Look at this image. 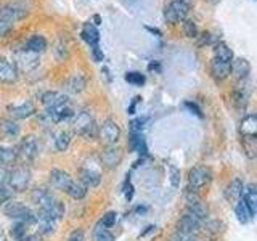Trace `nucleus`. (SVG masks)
<instances>
[{
    "label": "nucleus",
    "mask_w": 257,
    "mask_h": 241,
    "mask_svg": "<svg viewBox=\"0 0 257 241\" xmlns=\"http://www.w3.org/2000/svg\"><path fill=\"white\" fill-rule=\"evenodd\" d=\"M13 64L16 66L18 71H32L39 66V55L37 53H32L21 48V50H16L13 55Z\"/></svg>",
    "instance_id": "nucleus-8"
},
{
    "label": "nucleus",
    "mask_w": 257,
    "mask_h": 241,
    "mask_svg": "<svg viewBox=\"0 0 257 241\" xmlns=\"http://www.w3.org/2000/svg\"><path fill=\"white\" fill-rule=\"evenodd\" d=\"M28 13L29 12L26 7L21 4H16V2H8V4L0 5V18L10 21L12 24L23 20V18H26Z\"/></svg>",
    "instance_id": "nucleus-11"
},
{
    "label": "nucleus",
    "mask_w": 257,
    "mask_h": 241,
    "mask_svg": "<svg viewBox=\"0 0 257 241\" xmlns=\"http://www.w3.org/2000/svg\"><path fill=\"white\" fill-rule=\"evenodd\" d=\"M187 2H188V0H187Z\"/></svg>",
    "instance_id": "nucleus-57"
},
{
    "label": "nucleus",
    "mask_w": 257,
    "mask_h": 241,
    "mask_svg": "<svg viewBox=\"0 0 257 241\" xmlns=\"http://www.w3.org/2000/svg\"><path fill=\"white\" fill-rule=\"evenodd\" d=\"M145 123H147V117H137V119L131 120V124H128L131 132H142L145 127Z\"/></svg>",
    "instance_id": "nucleus-44"
},
{
    "label": "nucleus",
    "mask_w": 257,
    "mask_h": 241,
    "mask_svg": "<svg viewBox=\"0 0 257 241\" xmlns=\"http://www.w3.org/2000/svg\"><path fill=\"white\" fill-rule=\"evenodd\" d=\"M0 134L5 139H16L20 135V126L13 119H0Z\"/></svg>",
    "instance_id": "nucleus-30"
},
{
    "label": "nucleus",
    "mask_w": 257,
    "mask_h": 241,
    "mask_svg": "<svg viewBox=\"0 0 257 241\" xmlns=\"http://www.w3.org/2000/svg\"><path fill=\"white\" fill-rule=\"evenodd\" d=\"M124 79L127 80L128 84L137 85V87L143 85V84H145V80H147V77H145V74H142V72H139V71H128V72H125Z\"/></svg>",
    "instance_id": "nucleus-39"
},
{
    "label": "nucleus",
    "mask_w": 257,
    "mask_h": 241,
    "mask_svg": "<svg viewBox=\"0 0 257 241\" xmlns=\"http://www.w3.org/2000/svg\"><path fill=\"white\" fill-rule=\"evenodd\" d=\"M201 230H203V222L196 219L195 215H191L190 212H185L180 217V220L177 222V233L187 238L198 235Z\"/></svg>",
    "instance_id": "nucleus-7"
},
{
    "label": "nucleus",
    "mask_w": 257,
    "mask_h": 241,
    "mask_svg": "<svg viewBox=\"0 0 257 241\" xmlns=\"http://www.w3.org/2000/svg\"><path fill=\"white\" fill-rule=\"evenodd\" d=\"M92 56H93V60H95L96 63L103 61L104 55H103V50H101V48H100V45H96V47H92Z\"/></svg>",
    "instance_id": "nucleus-49"
},
{
    "label": "nucleus",
    "mask_w": 257,
    "mask_h": 241,
    "mask_svg": "<svg viewBox=\"0 0 257 241\" xmlns=\"http://www.w3.org/2000/svg\"><path fill=\"white\" fill-rule=\"evenodd\" d=\"M66 193L71 198H74V199H84L85 195H87V187L80 183V182L72 180V183L69 185V188H68Z\"/></svg>",
    "instance_id": "nucleus-35"
},
{
    "label": "nucleus",
    "mask_w": 257,
    "mask_h": 241,
    "mask_svg": "<svg viewBox=\"0 0 257 241\" xmlns=\"http://www.w3.org/2000/svg\"><path fill=\"white\" fill-rule=\"evenodd\" d=\"M98 139L106 145V147H109V145H116L117 140L120 139V127L112 119H106L98 127Z\"/></svg>",
    "instance_id": "nucleus-9"
},
{
    "label": "nucleus",
    "mask_w": 257,
    "mask_h": 241,
    "mask_svg": "<svg viewBox=\"0 0 257 241\" xmlns=\"http://www.w3.org/2000/svg\"><path fill=\"white\" fill-rule=\"evenodd\" d=\"M47 39L44 36H40V34H34V36H31L28 40H26V44H24V50H28V52H32V53H42L47 50Z\"/></svg>",
    "instance_id": "nucleus-27"
},
{
    "label": "nucleus",
    "mask_w": 257,
    "mask_h": 241,
    "mask_svg": "<svg viewBox=\"0 0 257 241\" xmlns=\"http://www.w3.org/2000/svg\"><path fill=\"white\" fill-rule=\"evenodd\" d=\"M69 143H71V132L66 131V129H60L55 134V148L58 151H66L69 148Z\"/></svg>",
    "instance_id": "nucleus-32"
},
{
    "label": "nucleus",
    "mask_w": 257,
    "mask_h": 241,
    "mask_svg": "<svg viewBox=\"0 0 257 241\" xmlns=\"http://www.w3.org/2000/svg\"><path fill=\"white\" fill-rule=\"evenodd\" d=\"M101 76H104V77H106V80H108V82H111V79H112V76H111V71L106 68V66H103L101 68Z\"/></svg>",
    "instance_id": "nucleus-53"
},
{
    "label": "nucleus",
    "mask_w": 257,
    "mask_h": 241,
    "mask_svg": "<svg viewBox=\"0 0 257 241\" xmlns=\"http://www.w3.org/2000/svg\"><path fill=\"white\" fill-rule=\"evenodd\" d=\"M18 159V153L12 147H0V163L4 164H13Z\"/></svg>",
    "instance_id": "nucleus-36"
},
{
    "label": "nucleus",
    "mask_w": 257,
    "mask_h": 241,
    "mask_svg": "<svg viewBox=\"0 0 257 241\" xmlns=\"http://www.w3.org/2000/svg\"><path fill=\"white\" fill-rule=\"evenodd\" d=\"M246 80L243 82H238V85L235 87V90L231 93V101L233 106H235L239 112H243L247 106V100H249V90L247 87L244 85Z\"/></svg>",
    "instance_id": "nucleus-15"
},
{
    "label": "nucleus",
    "mask_w": 257,
    "mask_h": 241,
    "mask_svg": "<svg viewBox=\"0 0 257 241\" xmlns=\"http://www.w3.org/2000/svg\"><path fill=\"white\" fill-rule=\"evenodd\" d=\"M185 108H188L193 114H196L198 117H203V111H201V108L198 106L196 103H193V101H185Z\"/></svg>",
    "instance_id": "nucleus-48"
},
{
    "label": "nucleus",
    "mask_w": 257,
    "mask_h": 241,
    "mask_svg": "<svg viewBox=\"0 0 257 241\" xmlns=\"http://www.w3.org/2000/svg\"><path fill=\"white\" fill-rule=\"evenodd\" d=\"M241 199L246 203L249 212H251V215L254 217V214L257 211V187L254 183H249L243 188V196H241Z\"/></svg>",
    "instance_id": "nucleus-25"
},
{
    "label": "nucleus",
    "mask_w": 257,
    "mask_h": 241,
    "mask_svg": "<svg viewBox=\"0 0 257 241\" xmlns=\"http://www.w3.org/2000/svg\"><path fill=\"white\" fill-rule=\"evenodd\" d=\"M214 58L231 63L233 58H235V55H233L231 48L227 44H225V42H219V44H215V47H214Z\"/></svg>",
    "instance_id": "nucleus-31"
},
{
    "label": "nucleus",
    "mask_w": 257,
    "mask_h": 241,
    "mask_svg": "<svg viewBox=\"0 0 257 241\" xmlns=\"http://www.w3.org/2000/svg\"><path fill=\"white\" fill-rule=\"evenodd\" d=\"M140 96H135V98L132 100V103H131V106H128L127 108V112H128V114H134V112H135V108H137V104H139L140 103Z\"/></svg>",
    "instance_id": "nucleus-51"
},
{
    "label": "nucleus",
    "mask_w": 257,
    "mask_h": 241,
    "mask_svg": "<svg viewBox=\"0 0 257 241\" xmlns=\"http://www.w3.org/2000/svg\"><path fill=\"white\" fill-rule=\"evenodd\" d=\"M21 241H42V236H40L39 233L37 235H26Z\"/></svg>",
    "instance_id": "nucleus-52"
},
{
    "label": "nucleus",
    "mask_w": 257,
    "mask_h": 241,
    "mask_svg": "<svg viewBox=\"0 0 257 241\" xmlns=\"http://www.w3.org/2000/svg\"><path fill=\"white\" fill-rule=\"evenodd\" d=\"M243 150L249 159L257 156V139H243Z\"/></svg>",
    "instance_id": "nucleus-38"
},
{
    "label": "nucleus",
    "mask_w": 257,
    "mask_h": 241,
    "mask_svg": "<svg viewBox=\"0 0 257 241\" xmlns=\"http://www.w3.org/2000/svg\"><path fill=\"white\" fill-rule=\"evenodd\" d=\"M212 182V171L207 166H196L188 172V191L198 193Z\"/></svg>",
    "instance_id": "nucleus-4"
},
{
    "label": "nucleus",
    "mask_w": 257,
    "mask_h": 241,
    "mask_svg": "<svg viewBox=\"0 0 257 241\" xmlns=\"http://www.w3.org/2000/svg\"><path fill=\"white\" fill-rule=\"evenodd\" d=\"M79 182L85 185L87 188H95V187H98L101 182V174L100 171H96V169L90 166H84V167H80V171H79Z\"/></svg>",
    "instance_id": "nucleus-14"
},
{
    "label": "nucleus",
    "mask_w": 257,
    "mask_h": 241,
    "mask_svg": "<svg viewBox=\"0 0 257 241\" xmlns=\"http://www.w3.org/2000/svg\"><path fill=\"white\" fill-rule=\"evenodd\" d=\"M148 69L150 71H161V64H159V61H151L150 63V66H148Z\"/></svg>",
    "instance_id": "nucleus-54"
},
{
    "label": "nucleus",
    "mask_w": 257,
    "mask_h": 241,
    "mask_svg": "<svg viewBox=\"0 0 257 241\" xmlns=\"http://www.w3.org/2000/svg\"><path fill=\"white\" fill-rule=\"evenodd\" d=\"M13 196V191L10 190V187H7V185H0V206H4L5 203L12 199Z\"/></svg>",
    "instance_id": "nucleus-43"
},
{
    "label": "nucleus",
    "mask_w": 257,
    "mask_h": 241,
    "mask_svg": "<svg viewBox=\"0 0 257 241\" xmlns=\"http://www.w3.org/2000/svg\"><path fill=\"white\" fill-rule=\"evenodd\" d=\"M18 80V69L4 56H0V82L4 84H13Z\"/></svg>",
    "instance_id": "nucleus-16"
},
{
    "label": "nucleus",
    "mask_w": 257,
    "mask_h": 241,
    "mask_svg": "<svg viewBox=\"0 0 257 241\" xmlns=\"http://www.w3.org/2000/svg\"><path fill=\"white\" fill-rule=\"evenodd\" d=\"M211 74H212V77L217 80V82H222V80H225L231 74V63L212 58V61H211Z\"/></svg>",
    "instance_id": "nucleus-20"
},
{
    "label": "nucleus",
    "mask_w": 257,
    "mask_h": 241,
    "mask_svg": "<svg viewBox=\"0 0 257 241\" xmlns=\"http://www.w3.org/2000/svg\"><path fill=\"white\" fill-rule=\"evenodd\" d=\"M12 236L15 238V239H18V241H21L24 236H26V233H28V223H24V222H18L16 225H13L12 227Z\"/></svg>",
    "instance_id": "nucleus-41"
},
{
    "label": "nucleus",
    "mask_w": 257,
    "mask_h": 241,
    "mask_svg": "<svg viewBox=\"0 0 257 241\" xmlns=\"http://www.w3.org/2000/svg\"><path fill=\"white\" fill-rule=\"evenodd\" d=\"M8 111L15 119H26L31 117L36 112V106L32 101H23L21 104H13V106H8Z\"/></svg>",
    "instance_id": "nucleus-23"
},
{
    "label": "nucleus",
    "mask_w": 257,
    "mask_h": 241,
    "mask_svg": "<svg viewBox=\"0 0 257 241\" xmlns=\"http://www.w3.org/2000/svg\"><path fill=\"white\" fill-rule=\"evenodd\" d=\"M235 214H236V219L239 220V223H247L252 219V215H251V212H249V209H247V206L243 199H239L235 204Z\"/></svg>",
    "instance_id": "nucleus-34"
},
{
    "label": "nucleus",
    "mask_w": 257,
    "mask_h": 241,
    "mask_svg": "<svg viewBox=\"0 0 257 241\" xmlns=\"http://www.w3.org/2000/svg\"><path fill=\"white\" fill-rule=\"evenodd\" d=\"M231 74L235 76L238 82H243V80L249 79L251 74V64L246 58H233L231 61Z\"/></svg>",
    "instance_id": "nucleus-17"
},
{
    "label": "nucleus",
    "mask_w": 257,
    "mask_h": 241,
    "mask_svg": "<svg viewBox=\"0 0 257 241\" xmlns=\"http://www.w3.org/2000/svg\"><path fill=\"white\" fill-rule=\"evenodd\" d=\"M4 214L10 219H15L16 222H24V223H36L37 212L32 211L31 207L24 206L20 201L10 199L8 203L4 204Z\"/></svg>",
    "instance_id": "nucleus-3"
},
{
    "label": "nucleus",
    "mask_w": 257,
    "mask_h": 241,
    "mask_svg": "<svg viewBox=\"0 0 257 241\" xmlns=\"http://www.w3.org/2000/svg\"><path fill=\"white\" fill-rule=\"evenodd\" d=\"M31 183V171L26 166H16L15 169L10 171L8 175V187L15 193H21L24 191Z\"/></svg>",
    "instance_id": "nucleus-5"
},
{
    "label": "nucleus",
    "mask_w": 257,
    "mask_h": 241,
    "mask_svg": "<svg viewBox=\"0 0 257 241\" xmlns=\"http://www.w3.org/2000/svg\"><path fill=\"white\" fill-rule=\"evenodd\" d=\"M187 212H190L191 215H195L196 219H199L201 222H204L207 219V214H209L206 204L201 203V199L187 201Z\"/></svg>",
    "instance_id": "nucleus-29"
},
{
    "label": "nucleus",
    "mask_w": 257,
    "mask_h": 241,
    "mask_svg": "<svg viewBox=\"0 0 257 241\" xmlns=\"http://www.w3.org/2000/svg\"><path fill=\"white\" fill-rule=\"evenodd\" d=\"M36 225H37V231L40 236L44 235H52V233L56 231V225H58V220L52 219V217H48L42 212H37V217H36Z\"/></svg>",
    "instance_id": "nucleus-21"
},
{
    "label": "nucleus",
    "mask_w": 257,
    "mask_h": 241,
    "mask_svg": "<svg viewBox=\"0 0 257 241\" xmlns=\"http://www.w3.org/2000/svg\"><path fill=\"white\" fill-rule=\"evenodd\" d=\"M243 188H244L243 182H241L239 179H233L223 190L225 199H227L230 204H236L241 199V196H243Z\"/></svg>",
    "instance_id": "nucleus-18"
},
{
    "label": "nucleus",
    "mask_w": 257,
    "mask_h": 241,
    "mask_svg": "<svg viewBox=\"0 0 257 241\" xmlns=\"http://www.w3.org/2000/svg\"><path fill=\"white\" fill-rule=\"evenodd\" d=\"M182 23H183L182 26H183L185 36H187V37H191V39L198 37L199 31H198V26H196V23H195V21H193V20H183Z\"/></svg>",
    "instance_id": "nucleus-40"
},
{
    "label": "nucleus",
    "mask_w": 257,
    "mask_h": 241,
    "mask_svg": "<svg viewBox=\"0 0 257 241\" xmlns=\"http://www.w3.org/2000/svg\"><path fill=\"white\" fill-rule=\"evenodd\" d=\"M100 161H101L103 167L116 169L120 164V161H122V150L116 147V145H109V147H106L101 151Z\"/></svg>",
    "instance_id": "nucleus-12"
},
{
    "label": "nucleus",
    "mask_w": 257,
    "mask_h": 241,
    "mask_svg": "<svg viewBox=\"0 0 257 241\" xmlns=\"http://www.w3.org/2000/svg\"><path fill=\"white\" fill-rule=\"evenodd\" d=\"M188 12H190V2H187V0H172L164 8V20L171 24L180 23L183 20H187Z\"/></svg>",
    "instance_id": "nucleus-6"
},
{
    "label": "nucleus",
    "mask_w": 257,
    "mask_h": 241,
    "mask_svg": "<svg viewBox=\"0 0 257 241\" xmlns=\"http://www.w3.org/2000/svg\"><path fill=\"white\" fill-rule=\"evenodd\" d=\"M72 129L80 137H84L85 140L98 139V124L95 123L93 116L88 111H79L74 112L72 116Z\"/></svg>",
    "instance_id": "nucleus-2"
},
{
    "label": "nucleus",
    "mask_w": 257,
    "mask_h": 241,
    "mask_svg": "<svg viewBox=\"0 0 257 241\" xmlns=\"http://www.w3.org/2000/svg\"><path fill=\"white\" fill-rule=\"evenodd\" d=\"M16 153H18V158H21V161H24V163H32L39 155V145H37L36 137H32V135L24 137L20 142Z\"/></svg>",
    "instance_id": "nucleus-10"
},
{
    "label": "nucleus",
    "mask_w": 257,
    "mask_h": 241,
    "mask_svg": "<svg viewBox=\"0 0 257 241\" xmlns=\"http://www.w3.org/2000/svg\"><path fill=\"white\" fill-rule=\"evenodd\" d=\"M116 220H117V214L114 211H109V212H106L101 217V220L98 222V225H101V227H104V228H109V227H112V225L116 223Z\"/></svg>",
    "instance_id": "nucleus-42"
},
{
    "label": "nucleus",
    "mask_w": 257,
    "mask_h": 241,
    "mask_svg": "<svg viewBox=\"0 0 257 241\" xmlns=\"http://www.w3.org/2000/svg\"><path fill=\"white\" fill-rule=\"evenodd\" d=\"M128 151L139 153V155H147V142H145V137L142 132H131L128 137Z\"/></svg>",
    "instance_id": "nucleus-26"
},
{
    "label": "nucleus",
    "mask_w": 257,
    "mask_h": 241,
    "mask_svg": "<svg viewBox=\"0 0 257 241\" xmlns=\"http://www.w3.org/2000/svg\"><path fill=\"white\" fill-rule=\"evenodd\" d=\"M169 171H171V183H172V187L177 188L180 185V171L175 166L169 167Z\"/></svg>",
    "instance_id": "nucleus-46"
},
{
    "label": "nucleus",
    "mask_w": 257,
    "mask_h": 241,
    "mask_svg": "<svg viewBox=\"0 0 257 241\" xmlns=\"http://www.w3.org/2000/svg\"><path fill=\"white\" fill-rule=\"evenodd\" d=\"M68 241H84V231L82 230H74L69 235Z\"/></svg>",
    "instance_id": "nucleus-50"
},
{
    "label": "nucleus",
    "mask_w": 257,
    "mask_h": 241,
    "mask_svg": "<svg viewBox=\"0 0 257 241\" xmlns=\"http://www.w3.org/2000/svg\"><path fill=\"white\" fill-rule=\"evenodd\" d=\"M40 100H42V104L45 106V109H55V108L64 106V104H69V98L66 93L55 92V90L45 92Z\"/></svg>",
    "instance_id": "nucleus-13"
},
{
    "label": "nucleus",
    "mask_w": 257,
    "mask_h": 241,
    "mask_svg": "<svg viewBox=\"0 0 257 241\" xmlns=\"http://www.w3.org/2000/svg\"><path fill=\"white\" fill-rule=\"evenodd\" d=\"M80 37H82L85 42L92 47H96L100 42V32L98 29H96L95 24L92 23H85L84 26H82V31H80Z\"/></svg>",
    "instance_id": "nucleus-28"
},
{
    "label": "nucleus",
    "mask_w": 257,
    "mask_h": 241,
    "mask_svg": "<svg viewBox=\"0 0 257 241\" xmlns=\"http://www.w3.org/2000/svg\"><path fill=\"white\" fill-rule=\"evenodd\" d=\"M8 175H10V169H8L7 164L0 163V185L8 183Z\"/></svg>",
    "instance_id": "nucleus-47"
},
{
    "label": "nucleus",
    "mask_w": 257,
    "mask_h": 241,
    "mask_svg": "<svg viewBox=\"0 0 257 241\" xmlns=\"http://www.w3.org/2000/svg\"><path fill=\"white\" fill-rule=\"evenodd\" d=\"M145 28H147V31H150L151 32V34H156L158 37H161V36H163V32H161L158 28H151V26H145Z\"/></svg>",
    "instance_id": "nucleus-55"
},
{
    "label": "nucleus",
    "mask_w": 257,
    "mask_h": 241,
    "mask_svg": "<svg viewBox=\"0 0 257 241\" xmlns=\"http://www.w3.org/2000/svg\"><path fill=\"white\" fill-rule=\"evenodd\" d=\"M93 241H114V235L108 228L96 225L93 230Z\"/></svg>",
    "instance_id": "nucleus-37"
},
{
    "label": "nucleus",
    "mask_w": 257,
    "mask_h": 241,
    "mask_svg": "<svg viewBox=\"0 0 257 241\" xmlns=\"http://www.w3.org/2000/svg\"><path fill=\"white\" fill-rule=\"evenodd\" d=\"M239 134L241 139H255L257 137V116L255 114H246L241 119L239 124Z\"/></svg>",
    "instance_id": "nucleus-19"
},
{
    "label": "nucleus",
    "mask_w": 257,
    "mask_h": 241,
    "mask_svg": "<svg viewBox=\"0 0 257 241\" xmlns=\"http://www.w3.org/2000/svg\"><path fill=\"white\" fill-rule=\"evenodd\" d=\"M188 241H196V239H193V238H190V239H188Z\"/></svg>",
    "instance_id": "nucleus-56"
},
{
    "label": "nucleus",
    "mask_w": 257,
    "mask_h": 241,
    "mask_svg": "<svg viewBox=\"0 0 257 241\" xmlns=\"http://www.w3.org/2000/svg\"><path fill=\"white\" fill-rule=\"evenodd\" d=\"M31 199L39 207V212H42L48 217H52L55 220H60L64 215V206L63 203L55 198L48 190L45 188H36L31 193Z\"/></svg>",
    "instance_id": "nucleus-1"
},
{
    "label": "nucleus",
    "mask_w": 257,
    "mask_h": 241,
    "mask_svg": "<svg viewBox=\"0 0 257 241\" xmlns=\"http://www.w3.org/2000/svg\"><path fill=\"white\" fill-rule=\"evenodd\" d=\"M53 53H55L56 60H58V61L68 60V56H69V45H68L66 40H64V39L56 40L55 45H53Z\"/></svg>",
    "instance_id": "nucleus-33"
},
{
    "label": "nucleus",
    "mask_w": 257,
    "mask_h": 241,
    "mask_svg": "<svg viewBox=\"0 0 257 241\" xmlns=\"http://www.w3.org/2000/svg\"><path fill=\"white\" fill-rule=\"evenodd\" d=\"M13 31V24L10 21H7L4 18H0V37L8 36Z\"/></svg>",
    "instance_id": "nucleus-45"
},
{
    "label": "nucleus",
    "mask_w": 257,
    "mask_h": 241,
    "mask_svg": "<svg viewBox=\"0 0 257 241\" xmlns=\"http://www.w3.org/2000/svg\"><path fill=\"white\" fill-rule=\"evenodd\" d=\"M87 87V79L84 74H74L71 76L66 84H64V88H66L68 93H72V95H77V93H82Z\"/></svg>",
    "instance_id": "nucleus-24"
},
{
    "label": "nucleus",
    "mask_w": 257,
    "mask_h": 241,
    "mask_svg": "<svg viewBox=\"0 0 257 241\" xmlns=\"http://www.w3.org/2000/svg\"><path fill=\"white\" fill-rule=\"evenodd\" d=\"M50 182L56 190H61L66 193L69 185L72 183V177L66 172V171H61V169H53L50 172Z\"/></svg>",
    "instance_id": "nucleus-22"
}]
</instances>
